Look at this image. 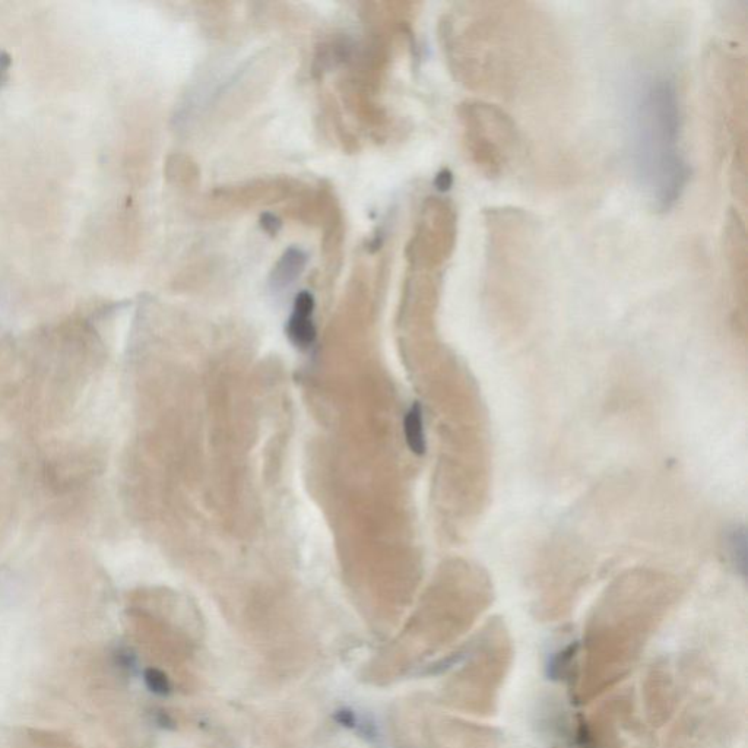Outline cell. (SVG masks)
<instances>
[{"label":"cell","mask_w":748,"mask_h":748,"mask_svg":"<svg viewBox=\"0 0 748 748\" xmlns=\"http://www.w3.org/2000/svg\"><path fill=\"white\" fill-rule=\"evenodd\" d=\"M443 27L453 72L477 93L516 97L548 59L547 22L528 3H464Z\"/></svg>","instance_id":"obj_1"},{"label":"cell","mask_w":748,"mask_h":748,"mask_svg":"<svg viewBox=\"0 0 748 748\" xmlns=\"http://www.w3.org/2000/svg\"><path fill=\"white\" fill-rule=\"evenodd\" d=\"M630 157L637 185L659 214L683 198L692 167L684 147V104L677 76L649 65L633 79L629 103Z\"/></svg>","instance_id":"obj_2"},{"label":"cell","mask_w":748,"mask_h":748,"mask_svg":"<svg viewBox=\"0 0 748 748\" xmlns=\"http://www.w3.org/2000/svg\"><path fill=\"white\" fill-rule=\"evenodd\" d=\"M459 125L468 160L487 179H500L512 169L521 151V135L510 114L484 100L459 107Z\"/></svg>","instance_id":"obj_3"},{"label":"cell","mask_w":748,"mask_h":748,"mask_svg":"<svg viewBox=\"0 0 748 748\" xmlns=\"http://www.w3.org/2000/svg\"><path fill=\"white\" fill-rule=\"evenodd\" d=\"M315 299L309 291H301L294 303L293 315L288 320L287 334L296 347L309 348L316 341V328L312 315Z\"/></svg>","instance_id":"obj_4"},{"label":"cell","mask_w":748,"mask_h":748,"mask_svg":"<svg viewBox=\"0 0 748 748\" xmlns=\"http://www.w3.org/2000/svg\"><path fill=\"white\" fill-rule=\"evenodd\" d=\"M306 262L307 258L303 250L296 249V247L288 249L272 271L271 284L274 290L290 287L304 271Z\"/></svg>","instance_id":"obj_5"},{"label":"cell","mask_w":748,"mask_h":748,"mask_svg":"<svg viewBox=\"0 0 748 748\" xmlns=\"http://www.w3.org/2000/svg\"><path fill=\"white\" fill-rule=\"evenodd\" d=\"M725 548L728 560L738 575L746 578L747 572V532L743 525H732L725 532Z\"/></svg>","instance_id":"obj_6"},{"label":"cell","mask_w":748,"mask_h":748,"mask_svg":"<svg viewBox=\"0 0 748 748\" xmlns=\"http://www.w3.org/2000/svg\"><path fill=\"white\" fill-rule=\"evenodd\" d=\"M405 439H407L408 448L415 455H424L426 453V434H424L423 410L420 404L414 402L410 411L405 415L404 421Z\"/></svg>","instance_id":"obj_7"},{"label":"cell","mask_w":748,"mask_h":748,"mask_svg":"<svg viewBox=\"0 0 748 748\" xmlns=\"http://www.w3.org/2000/svg\"><path fill=\"white\" fill-rule=\"evenodd\" d=\"M579 643L572 642L563 651L557 652V654L551 655L548 659L547 664V675L551 680H561L566 677L570 671V665H572L573 658L578 654Z\"/></svg>","instance_id":"obj_8"},{"label":"cell","mask_w":748,"mask_h":748,"mask_svg":"<svg viewBox=\"0 0 748 748\" xmlns=\"http://www.w3.org/2000/svg\"><path fill=\"white\" fill-rule=\"evenodd\" d=\"M144 681L150 692L158 694V696H169L171 684L163 671L157 670V668H148L144 674Z\"/></svg>","instance_id":"obj_9"},{"label":"cell","mask_w":748,"mask_h":748,"mask_svg":"<svg viewBox=\"0 0 748 748\" xmlns=\"http://www.w3.org/2000/svg\"><path fill=\"white\" fill-rule=\"evenodd\" d=\"M12 59L5 50L0 49V88L9 81V72H11Z\"/></svg>","instance_id":"obj_10"},{"label":"cell","mask_w":748,"mask_h":748,"mask_svg":"<svg viewBox=\"0 0 748 748\" xmlns=\"http://www.w3.org/2000/svg\"><path fill=\"white\" fill-rule=\"evenodd\" d=\"M262 227L265 228L266 231H269V233H277L278 230H280L281 223L277 220V218L272 217V215L266 214L265 217L262 218Z\"/></svg>","instance_id":"obj_11"}]
</instances>
